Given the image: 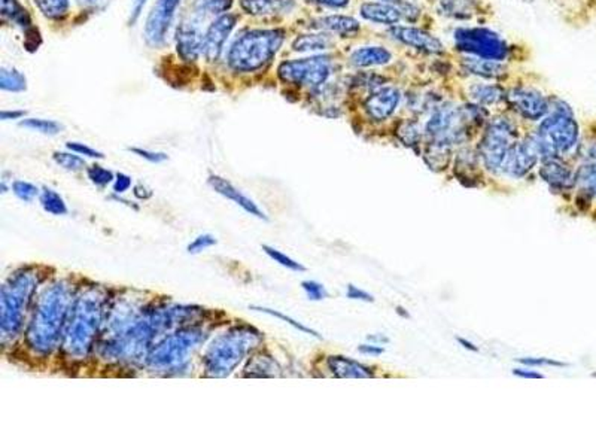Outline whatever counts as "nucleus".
<instances>
[{
    "label": "nucleus",
    "mask_w": 596,
    "mask_h": 447,
    "mask_svg": "<svg viewBox=\"0 0 596 447\" xmlns=\"http://www.w3.org/2000/svg\"><path fill=\"white\" fill-rule=\"evenodd\" d=\"M233 0H195V12L199 19L215 17V15L227 14L232 8Z\"/></svg>",
    "instance_id": "obj_34"
},
{
    "label": "nucleus",
    "mask_w": 596,
    "mask_h": 447,
    "mask_svg": "<svg viewBox=\"0 0 596 447\" xmlns=\"http://www.w3.org/2000/svg\"><path fill=\"white\" fill-rule=\"evenodd\" d=\"M398 137H400V141L404 145L410 146V148L419 145L422 137V130L419 127V124L416 121H409V119L408 121H402L398 126Z\"/></svg>",
    "instance_id": "obj_38"
},
{
    "label": "nucleus",
    "mask_w": 596,
    "mask_h": 447,
    "mask_svg": "<svg viewBox=\"0 0 596 447\" xmlns=\"http://www.w3.org/2000/svg\"><path fill=\"white\" fill-rule=\"evenodd\" d=\"M285 41L282 28H256L241 35L228 52V65L237 72H256L269 65Z\"/></svg>",
    "instance_id": "obj_8"
},
{
    "label": "nucleus",
    "mask_w": 596,
    "mask_h": 447,
    "mask_svg": "<svg viewBox=\"0 0 596 447\" xmlns=\"http://www.w3.org/2000/svg\"><path fill=\"white\" fill-rule=\"evenodd\" d=\"M332 60L330 56H313L280 63L278 75L287 84L302 85L317 89L325 85L332 75Z\"/></svg>",
    "instance_id": "obj_11"
},
{
    "label": "nucleus",
    "mask_w": 596,
    "mask_h": 447,
    "mask_svg": "<svg viewBox=\"0 0 596 447\" xmlns=\"http://www.w3.org/2000/svg\"><path fill=\"white\" fill-rule=\"evenodd\" d=\"M54 161L57 163V166H60L62 169L67 170V172H72V173H76V172H80L87 167L86 161L82 157L78 156L75 152H54L52 156Z\"/></svg>",
    "instance_id": "obj_39"
},
{
    "label": "nucleus",
    "mask_w": 596,
    "mask_h": 447,
    "mask_svg": "<svg viewBox=\"0 0 596 447\" xmlns=\"http://www.w3.org/2000/svg\"><path fill=\"white\" fill-rule=\"evenodd\" d=\"M455 47L465 56L504 62L510 48L501 35L486 27H461L454 34Z\"/></svg>",
    "instance_id": "obj_10"
},
{
    "label": "nucleus",
    "mask_w": 596,
    "mask_h": 447,
    "mask_svg": "<svg viewBox=\"0 0 596 447\" xmlns=\"http://www.w3.org/2000/svg\"><path fill=\"white\" fill-rule=\"evenodd\" d=\"M517 128L506 117L495 118L487 124L478 143V157L487 170H498L502 167L511 146L516 143Z\"/></svg>",
    "instance_id": "obj_9"
},
{
    "label": "nucleus",
    "mask_w": 596,
    "mask_h": 447,
    "mask_svg": "<svg viewBox=\"0 0 596 447\" xmlns=\"http://www.w3.org/2000/svg\"><path fill=\"white\" fill-rule=\"evenodd\" d=\"M43 270L45 267L41 266L17 268L0 288V335L4 346L21 335L30 304L47 279Z\"/></svg>",
    "instance_id": "obj_4"
},
{
    "label": "nucleus",
    "mask_w": 596,
    "mask_h": 447,
    "mask_svg": "<svg viewBox=\"0 0 596 447\" xmlns=\"http://www.w3.org/2000/svg\"><path fill=\"white\" fill-rule=\"evenodd\" d=\"M389 35L398 42L404 43L406 47L413 48L425 54H443L445 45L440 39L434 35L428 34L424 28L412 27V26H394L389 28Z\"/></svg>",
    "instance_id": "obj_16"
},
{
    "label": "nucleus",
    "mask_w": 596,
    "mask_h": 447,
    "mask_svg": "<svg viewBox=\"0 0 596 447\" xmlns=\"http://www.w3.org/2000/svg\"><path fill=\"white\" fill-rule=\"evenodd\" d=\"M346 297L350 298V300H358V302L365 303H373L374 297L370 294V292L361 289V288L355 287V285H348V289H346Z\"/></svg>",
    "instance_id": "obj_49"
},
{
    "label": "nucleus",
    "mask_w": 596,
    "mask_h": 447,
    "mask_svg": "<svg viewBox=\"0 0 596 447\" xmlns=\"http://www.w3.org/2000/svg\"><path fill=\"white\" fill-rule=\"evenodd\" d=\"M263 343V333L251 325H233L213 337L204 351L202 364L206 377H228Z\"/></svg>",
    "instance_id": "obj_6"
},
{
    "label": "nucleus",
    "mask_w": 596,
    "mask_h": 447,
    "mask_svg": "<svg viewBox=\"0 0 596 447\" xmlns=\"http://www.w3.org/2000/svg\"><path fill=\"white\" fill-rule=\"evenodd\" d=\"M302 288L306 292L309 300H312V302H322L330 296L325 287L317 281H304V282H302Z\"/></svg>",
    "instance_id": "obj_44"
},
{
    "label": "nucleus",
    "mask_w": 596,
    "mask_h": 447,
    "mask_svg": "<svg viewBox=\"0 0 596 447\" xmlns=\"http://www.w3.org/2000/svg\"><path fill=\"white\" fill-rule=\"evenodd\" d=\"M395 311H397L398 315L404 316V318H410V315H409L408 312H404L406 311L404 307L398 306L397 309H395Z\"/></svg>",
    "instance_id": "obj_59"
},
{
    "label": "nucleus",
    "mask_w": 596,
    "mask_h": 447,
    "mask_svg": "<svg viewBox=\"0 0 596 447\" xmlns=\"http://www.w3.org/2000/svg\"><path fill=\"white\" fill-rule=\"evenodd\" d=\"M147 4V0H133L132 10H130V17H128V26H134L138 21L139 17L142 14L143 6Z\"/></svg>",
    "instance_id": "obj_51"
},
{
    "label": "nucleus",
    "mask_w": 596,
    "mask_h": 447,
    "mask_svg": "<svg viewBox=\"0 0 596 447\" xmlns=\"http://www.w3.org/2000/svg\"><path fill=\"white\" fill-rule=\"evenodd\" d=\"M513 374L522 377V379H543L545 377V374L535 372V370H528V368H516V370H513Z\"/></svg>",
    "instance_id": "obj_55"
},
{
    "label": "nucleus",
    "mask_w": 596,
    "mask_h": 447,
    "mask_svg": "<svg viewBox=\"0 0 596 447\" xmlns=\"http://www.w3.org/2000/svg\"><path fill=\"white\" fill-rule=\"evenodd\" d=\"M236 23L237 17L234 14H223L219 15L218 19H213L208 32L204 34L203 54L208 62H217L221 57L224 45L227 42L228 36L232 35Z\"/></svg>",
    "instance_id": "obj_17"
},
{
    "label": "nucleus",
    "mask_w": 596,
    "mask_h": 447,
    "mask_svg": "<svg viewBox=\"0 0 596 447\" xmlns=\"http://www.w3.org/2000/svg\"><path fill=\"white\" fill-rule=\"evenodd\" d=\"M108 311L110 296L103 288L90 285L78 291L62 343L71 361H82L95 352Z\"/></svg>",
    "instance_id": "obj_3"
},
{
    "label": "nucleus",
    "mask_w": 596,
    "mask_h": 447,
    "mask_svg": "<svg viewBox=\"0 0 596 447\" xmlns=\"http://www.w3.org/2000/svg\"><path fill=\"white\" fill-rule=\"evenodd\" d=\"M36 4L48 19H62L69 11L71 0H36Z\"/></svg>",
    "instance_id": "obj_37"
},
{
    "label": "nucleus",
    "mask_w": 596,
    "mask_h": 447,
    "mask_svg": "<svg viewBox=\"0 0 596 447\" xmlns=\"http://www.w3.org/2000/svg\"><path fill=\"white\" fill-rule=\"evenodd\" d=\"M39 202H41L43 211L50 215H54V217H63L69 212L65 198L60 196L58 191L50 189V187H43L41 196H39Z\"/></svg>",
    "instance_id": "obj_32"
},
{
    "label": "nucleus",
    "mask_w": 596,
    "mask_h": 447,
    "mask_svg": "<svg viewBox=\"0 0 596 447\" xmlns=\"http://www.w3.org/2000/svg\"><path fill=\"white\" fill-rule=\"evenodd\" d=\"M312 2L317 4V5L332 8V10H343L350 4V0H312Z\"/></svg>",
    "instance_id": "obj_53"
},
{
    "label": "nucleus",
    "mask_w": 596,
    "mask_h": 447,
    "mask_svg": "<svg viewBox=\"0 0 596 447\" xmlns=\"http://www.w3.org/2000/svg\"><path fill=\"white\" fill-rule=\"evenodd\" d=\"M133 179L132 176H128L126 173H117L115 174L114 181V193L117 196H121V194L127 193L128 189H132Z\"/></svg>",
    "instance_id": "obj_50"
},
{
    "label": "nucleus",
    "mask_w": 596,
    "mask_h": 447,
    "mask_svg": "<svg viewBox=\"0 0 596 447\" xmlns=\"http://www.w3.org/2000/svg\"><path fill=\"white\" fill-rule=\"evenodd\" d=\"M535 137L543 161L577 154L580 126L571 106L556 97L550 99L549 112L541 119Z\"/></svg>",
    "instance_id": "obj_7"
},
{
    "label": "nucleus",
    "mask_w": 596,
    "mask_h": 447,
    "mask_svg": "<svg viewBox=\"0 0 596 447\" xmlns=\"http://www.w3.org/2000/svg\"><path fill=\"white\" fill-rule=\"evenodd\" d=\"M208 184L215 193H218L219 196H223L237 206L241 207L245 212L249 213L252 217L263 220V221H269L264 211L251 197H248L247 194L241 193V189L234 187L228 179L223 178L219 174H209Z\"/></svg>",
    "instance_id": "obj_19"
},
{
    "label": "nucleus",
    "mask_w": 596,
    "mask_h": 447,
    "mask_svg": "<svg viewBox=\"0 0 596 447\" xmlns=\"http://www.w3.org/2000/svg\"><path fill=\"white\" fill-rule=\"evenodd\" d=\"M367 340H369L370 343H376V344L389 343V339L385 335H367Z\"/></svg>",
    "instance_id": "obj_56"
},
{
    "label": "nucleus",
    "mask_w": 596,
    "mask_h": 447,
    "mask_svg": "<svg viewBox=\"0 0 596 447\" xmlns=\"http://www.w3.org/2000/svg\"><path fill=\"white\" fill-rule=\"evenodd\" d=\"M66 148L69 151L75 152L78 156H86L88 158H103V154L100 151H96L90 146H87L86 143H80V142H67Z\"/></svg>",
    "instance_id": "obj_46"
},
{
    "label": "nucleus",
    "mask_w": 596,
    "mask_h": 447,
    "mask_svg": "<svg viewBox=\"0 0 596 447\" xmlns=\"http://www.w3.org/2000/svg\"><path fill=\"white\" fill-rule=\"evenodd\" d=\"M382 2H391V4H398V2H401V0H382Z\"/></svg>",
    "instance_id": "obj_60"
},
{
    "label": "nucleus",
    "mask_w": 596,
    "mask_h": 447,
    "mask_svg": "<svg viewBox=\"0 0 596 447\" xmlns=\"http://www.w3.org/2000/svg\"><path fill=\"white\" fill-rule=\"evenodd\" d=\"M327 367L332 376L337 379H371L374 377L373 368L358 363L352 358L343 355H332L327 358Z\"/></svg>",
    "instance_id": "obj_21"
},
{
    "label": "nucleus",
    "mask_w": 596,
    "mask_h": 447,
    "mask_svg": "<svg viewBox=\"0 0 596 447\" xmlns=\"http://www.w3.org/2000/svg\"><path fill=\"white\" fill-rule=\"evenodd\" d=\"M458 343L462 346V348L467 349V351H471V352H478V348L476 346V344L473 343V342H470V340L467 339H462V337H458Z\"/></svg>",
    "instance_id": "obj_57"
},
{
    "label": "nucleus",
    "mask_w": 596,
    "mask_h": 447,
    "mask_svg": "<svg viewBox=\"0 0 596 447\" xmlns=\"http://www.w3.org/2000/svg\"><path fill=\"white\" fill-rule=\"evenodd\" d=\"M128 151L136 154V156L141 157L143 160L149 161V163H163L166 161L169 157L164 154V152H156L149 151V150H143V148H128Z\"/></svg>",
    "instance_id": "obj_47"
},
{
    "label": "nucleus",
    "mask_w": 596,
    "mask_h": 447,
    "mask_svg": "<svg viewBox=\"0 0 596 447\" xmlns=\"http://www.w3.org/2000/svg\"><path fill=\"white\" fill-rule=\"evenodd\" d=\"M19 126L30 128L34 132L48 135V136L58 135L63 130L62 124H58L57 121H52V119H43V118H26V119H23L19 123Z\"/></svg>",
    "instance_id": "obj_36"
},
{
    "label": "nucleus",
    "mask_w": 596,
    "mask_h": 447,
    "mask_svg": "<svg viewBox=\"0 0 596 447\" xmlns=\"http://www.w3.org/2000/svg\"><path fill=\"white\" fill-rule=\"evenodd\" d=\"M332 47V39L327 34L302 35L293 43L294 51L321 52Z\"/></svg>",
    "instance_id": "obj_31"
},
{
    "label": "nucleus",
    "mask_w": 596,
    "mask_h": 447,
    "mask_svg": "<svg viewBox=\"0 0 596 447\" xmlns=\"http://www.w3.org/2000/svg\"><path fill=\"white\" fill-rule=\"evenodd\" d=\"M452 148L454 146L445 143V142L428 141L425 154H424L426 165L430 166V169L434 170V172L445 170L449 166Z\"/></svg>",
    "instance_id": "obj_30"
},
{
    "label": "nucleus",
    "mask_w": 596,
    "mask_h": 447,
    "mask_svg": "<svg viewBox=\"0 0 596 447\" xmlns=\"http://www.w3.org/2000/svg\"><path fill=\"white\" fill-rule=\"evenodd\" d=\"M358 352L363 353V355H369V357H380V355H384L385 348L376 343L361 344Z\"/></svg>",
    "instance_id": "obj_52"
},
{
    "label": "nucleus",
    "mask_w": 596,
    "mask_h": 447,
    "mask_svg": "<svg viewBox=\"0 0 596 447\" xmlns=\"http://www.w3.org/2000/svg\"><path fill=\"white\" fill-rule=\"evenodd\" d=\"M478 5L474 0H439L437 11L447 19H470L478 14Z\"/></svg>",
    "instance_id": "obj_29"
},
{
    "label": "nucleus",
    "mask_w": 596,
    "mask_h": 447,
    "mask_svg": "<svg viewBox=\"0 0 596 447\" xmlns=\"http://www.w3.org/2000/svg\"><path fill=\"white\" fill-rule=\"evenodd\" d=\"M401 102V93L394 85H382L365 99L364 111L371 121L380 123L393 117Z\"/></svg>",
    "instance_id": "obj_15"
},
{
    "label": "nucleus",
    "mask_w": 596,
    "mask_h": 447,
    "mask_svg": "<svg viewBox=\"0 0 596 447\" xmlns=\"http://www.w3.org/2000/svg\"><path fill=\"white\" fill-rule=\"evenodd\" d=\"M11 189L15 194V197L19 198L24 203H32L34 198L41 196V189L36 185L27 182V181H21V179L14 181L11 184Z\"/></svg>",
    "instance_id": "obj_41"
},
{
    "label": "nucleus",
    "mask_w": 596,
    "mask_h": 447,
    "mask_svg": "<svg viewBox=\"0 0 596 447\" xmlns=\"http://www.w3.org/2000/svg\"><path fill=\"white\" fill-rule=\"evenodd\" d=\"M0 4H2V15L5 19L17 24L19 27L26 28V30L32 27L29 14H27V11L24 10L23 6L19 5V0H0Z\"/></svg>",
    "instance_id": "obj_33"
},
{
    "label": "nucleus",
    "mask_w": 596,
    "mask_h": 447,
    "mask_svg": "<svg viewBox=\"0 0 596 447\" xmlns=\"http://www.w3.org/2000/svg\"><path fill=\"white\" fill-rule=\"evenodd\" d=\"M180 5V0H157L143 30V36L149 47H160L166 41L167 32Z\"/></svg>",
    "instance_id": "obj_13"
},
{
    "label": "nucleus",
    "mask_w": 596,
    "mask_h": 447,
    "mask_svg": "<svg viewBox=\"0 0 596 447\" xmlns=\"http://www.w3.org/2000/svg\"><path fill=\"white\" fill-rule=\"evenodd\" d=\"M263 250H264L265 254L269 255L270 258L273 259L275 263L279 264V266H282V267L289 268L293 272H304L306 270L303 264L298 263V261L284 254L282 250H276L273 246L263 245Z\"/></svg>",
    "instance_id": "obj_43"
},
{
    "label": "nucleus",
    "mask_w": 596,
    "mask_h": 447,
    "mask_svg": "<svg viewBox=\"0 0 596 447\" xmlns=\"http://www.w3.org/2000/svg\"><path fill=\"white\" fill-rule=\"evenodd\" d=\"M206 339L208 331L202 324L180 327L152 346L143 366L157 376H182Z\"/></svg>",
    "instance_id": "obj_5"
},
{
    "label": "nucleus",
    "mask_w": 596,
    "mask_h": 447,
    "mask_svg": "<svg viewBox=\"0 0 596 447\" xmlns=\"http://www.w3.org/2000/svg\"><path fill=\"white\" fill-rule=\"evenodd\" d=\"M393 52L385 47H361L352 52L349 62L360 69L386 66L393 62Z\"/></svg>",
    "instance_id": "obj_25"
},
{
    "label": "nucleus",
    "mask_w": 596,
    "mask_h": 447,
    "mask_svg": "<svg viewBox=\"0 0 596 447\" xmlns=\"http://www.w3.org/2000/svg\"><path fill=\"white\" fill-rule=\"evenodd\" d=\"M78 5L87 10H102L110 4L111 0H76Z\"/></svg>",
    "instance_id": "obj_54"
},
{
    "label": "nucleus",
    "mask_w": 596,
    "mask_h": 447,
    "mask_svg": "<svg viewBox=\"0 0 596 447\" xmlns=\"http://www.w3.org/2000/svg\"><path fill=\"white\" fill-rule=\"evenodd\" d=\"M251 309L252 311L261 312V313H265V315L273 316V318H278V320H284V322H287V324L294 327L295 330L302 331V333H304V335H313V337H317V339H322V335H317V331L312 330V328H309V327L302 324V322H298V320H294V318H289V316L280 313V312L273 311V309H269V307L264 306H251Z\"/></svg>",
    "instance_id": "obj_40"
},
{
    "label": "nucleus",
    "mask_w": 596,
    "mask_h": 447,
    "mask_svg": "<svg viewBox=\"0 0 596 447\" xmlns=\"http://www.w3.org/2000/svg\"><path fill=\"white\" fill-rule=\"evenodd\" d=\"M363 19L371 23L384 24V26H398L401 21L402 14L397 4H391V2H367L363 4L360 8Z\"/></svg>",
    "instance_id": "obj_22"
},
{
    "label": "nucleus",
    "mask_w": 596,
    "mask_h": 447,
    "mask_svg": "<svg viewBox=\"0 0 596 447\" xmlns=\"http://www.w3.org/2000/svg\"><path fill=\"white\" fill-rule=\"evenodd\" d=\"M313 27L319 28L322 32H328V34L340 35L345 38H352L361 30L360 23L354 17H348V15L322 17L313 21Z\"/></svg>",
    "instance_id": "obj_24"
},
{
    "label": "nucleus",
    "mask_w": 596,
    "mask_h": 447,
    "mask_svg": "<svg viewBox=\"0 0 596 447\" xmlns=\"http://www.w3.org/2000/svg\"><path fill=\"white\" fill-rule=\"evenodd\" d=\"M24 117V112L23 111H14V112H11V111H4L2 112V119H19V118Z\"/></svg>",
    "instance_id": "obj_58"
},
{
    "label": "nucleus",
    "mask_w": 596,
    "mask_h": 447,
    "mask_svg": "<svg viewBox=\"0 0 596 447\" xmlns=\"http://www.w3.org/2000/svg\"><path fill=\"white\" fill-rule=\"evenodd\" d=\"M0 89L12 93H19L27 89V81L21 72L15 69H2L0 72Z\"/></svg>",
    "instance_id": "obj_35"
},
{
    "label": "nucleus",
    "mask_w": 596,
    "mask_h": 447,
    "mask_svg": "<svg viewBox=\"0 0 596 447\" xmlns=\"http://www.w3.org/2000/svg\"><path fill=\"white\" fill-rule=\"evenodd\" d=\"M539 173L554 193H573L576 189V169L562 158L543 161Z\"/></svg>",
    "instance_id": "obj_18"
},
{
    "label": "nucleus",
    "mask_w": 596,
    "mask_h": 447,
    "mask_svg": "<svg viewBox=\"0 0 596 447\" xmlns=\"http://www.w3.org/2000/svg\"><path fill=\"white\" fill-rule=\"evenodd\" d=\"M217 243H218L217 237L206 233V235H197L195 241L191 242V243L187 246V250H188V254H200V252H203V250L212 248V246L217 245Z\"/></svg>",
    "instance_id": "obj_45"
},
{
    "label": "nucleus",
    "mask_w": 596,
    "mask_h": 447,
    "mask_svg": "<svg viewBox=\"0 0 596 447\" xmlns=\"http://www.w3.org/2000/svg\"><path fill=\"white\" fill-rule=\"evenodd\" d=\"M470 100L471 104L478 106H493L502 100H506V91L495 84H478L474 82L469 89Z\"/></svg>",
    "instance_id": "obj_28"
},
{
    "label": "nucleus",
    "mask_w": 596,
    "mask_h": 447,
    "mask_svg": "<svg viewBox=\"0 0 596 447\" xmlns=\"http://www.w3.org/2000/svg\"><path fill=\"white\" fill-rule=\"evenodd\" d=\"M87 176L91 181V184H95L96 187H108L110 184H114L115 173L112 170L106 169L103 166L93 165L87 169Z\"/></svg>",
    "instance_id": "obj_42"
},
{
    "label": "nucleus",
    "mask_w": 596,
    "mask_h": 447,
    "mask_svg": "<svg viewBox=\"0 0 596 447\" xmlns=\"http://www.w3.org/2000/svg\"><path fill=\"white\" fill-rule=\"evenodd\" d=\"M506 102L517 115L530 121H539L547 115L550 99L531 87H513L506 91Z\"/></svg>",
    "instance_id": "obj_12"
},
{
    "label": "nucleus",
    "mask_w": 596,
    "mask_h": 447,
    "mask_svg": "<svg viewBox=\"0 0 596 447\" xmlns=\"http://www.w3.org/2000/svg\"><path fill=\"white\" fill-rule=\"evenodd\" d=\"M519 363L528 366V367H545V366H549V367H563L562 363L550 359V358H521Z\"/></svg>",
    "instance_id": "obj_48"
},
{
    "label": "nucleus",
    "mask_w": 596,
    "mask_h": 447,
    "mask_svg": "<svg viewBox=\"0 0 596 447\" xmlns=\"http://www.w3.org/2000/svg\"><path fill=\"white\" fill-rule=\"evenodd\" d=\"M461 66L464 71L473 73V75L486 78V80H498L506 75V66L504 63L498 60H489L482 57L465 56L461 60Z\"/></svg>",
    "instance_id": "obj_26"
},
{
    "label": "nucleus",
    "mask_w": 596,
    "mask_h": 447,
    "mask_svg": "<svg viewBox=\"0 0 596 447\" xmlns=\"http://www.w3.org/2000/svg\"><path fill=\"white\" fill-rule=\"evenodd\" d=\"M206 311L185 304L115 303L108 311L103 331L97 342V355L115 366L145 364L152 346L172 331L187 325L202 324Z\"/></svg>",
    "instance_id": "obj_1"
},
{
    "label": "nucleus",
    "mask_w": 596,
    "mask_h": 447,
    "mask_svg": "<svg viewBox=\"0 0 596 447\" xmlns=\"http://www.w3.org/2000/svg\"><path fill=\"white\" fill-rule=\"evenodd\" d=\"M241 10L254 17H279L293 12L294 0H241Z\"/></svg>",
    "instance_id": "obj_23"
},
{
    "label": "nucleus",
    "mask_w": 596,
    "mask_h": 447,
    "mask_svg": "<svg viewBox=\"0 0 596 447\" xmlns=\"http://www.w3.org/2000/svg\"><path fill=\"white\" fill-rule=\"evenodd\" d=\"M539 158H541V154H539V142L534 135L511 146L506 160L502 163V170L511 178H523L537 165Z\"/></svg>",
    "instance_id": "obj_14"
},
{
    "label": "nucleus",
    "mask_w": 596,
    "mask_h": 447,
    "mask_svg": "<svg viewBox=\"0 0 596 447\" xmlns=\"http://www.w3.org/2000/svg\"><path fill=\"white\" fill-rule=\"evenodd\" d=\"M78 288L57 279L43 288L24 331V343L34 357L48 358L62 348Z\"/></svg>",
    "instance_id": "obj_2"
},
{
    "label": "nucleus",
    "mask_w": 596,
    "mask_h": 447,
    "mask_svg": "<svg viewBox=\"0 0 596 447\" xmlns=\"http://www.w3.org/2000/svg\"><path fill=\"white\" fill-rule=\"evenodd\" d=\"M204 35L193 21L180 23L176 32V51L185 62H195L203 52Z\"/></svg>",
    "instance_id": "obj_20"
},
{
    "label": "nucleus",
    "mask_w": 596,
    "mask_h": 447,
    "mask_svg": "<svg viewBox=\"0 0 596 447\" xmlns=\"http://www.w3.org/2000/svg\"><path fill=\"white\" fill-rule=\"evenodd\" d=\"M279 374L278 361L264 352L252 353L248 359L247 367L243 370V377H278Z\"/></svg>",
    "instance_id": "obj_27"
}]
</instances>
